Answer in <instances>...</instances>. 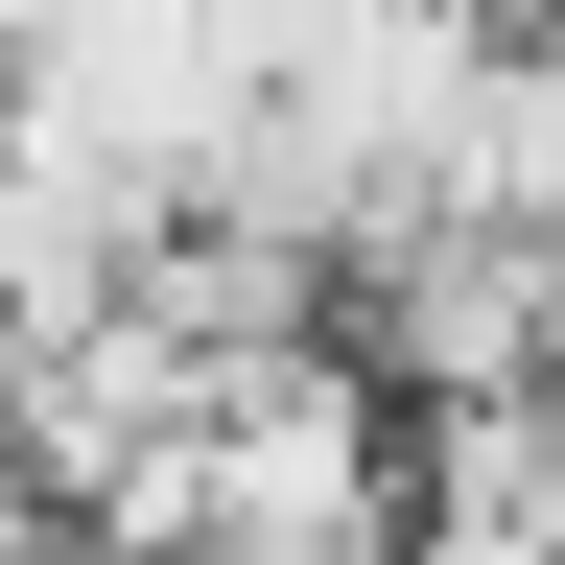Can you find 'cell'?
<instances>
[{
    "label": "cell",
    "mask_w": 565,
    "mask_h": 565,
    "mask_svg": "<svg viewBox=\"0 0 565 565\" xmlns=\"http://www.w3.org/2000/svg\"><path fill=\"white\" fill-rule=\"evenodd\" d=\"M118 565H401V401L353 377V330L236 353L166 448L95 494Z\"/></svg>",
    "instance_id": "cell-1"
},
{
    "label": "cell",
    "mask_w": 565,
    "mask_h": 565,
    "mask_svg": "<svg viewBox=\"0 0 565 565\" xmlns=\"http://www.w3.org/2000/svg\"><path fill=\"white\" fill-rule=\"evenodd\" d=\"M47 141H95L118 189H212L236 166V118H259V0H47L24 24V71H0Z\"/></svg>",
    "instance_id": "cell-2"
},
{
    "label": "cell",
    "mask_w": 565,
    "mask_h": 565,
    "mask_svg": "<svg viewBox=\"0 0 565 565\" xmlns=\"http://www.w3.org/2000/svg\"><path fill=\"white\" fill-rule=\"evenodd\" d=\"M353 377H377L401 424L448 401H542V330H565V236H494V212H401L377 259H353Z\"/></svg>",
    "instance_id": "cell-3"
},
{
    "label": "cell",
    "mask_w": 565,
    "mask_h": 565,
    "mask_svg": "<svg viewBox=\"0 0 565 565\" xmlns=\"http://www.w3.org/2000/svg\"><path fill=\"white\" fill-rule=\"evenodd\" d=\"M424 212H494V236H565V24H494L471 118H448V189Z\"/></svg>",
    "instance_id": "cell-4"
},
{
    "label": "cell",
    "mask_w": 565,
    "mask_h": 565,
    "mask_svg": "<svg viewBox=\"0 0 565 565\" xmlns=\"http://www.w3.org/2000/svg\"><path fill=\"white\" fill-rule=\"evenodd\" d=\"M401 565H565V494H401Z\"/></svg>",
    "instance_id": "cell-5"
}]
</instances>
